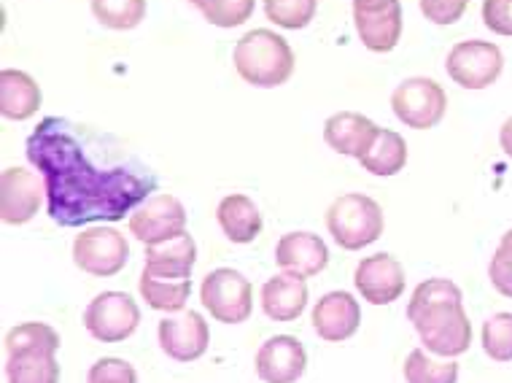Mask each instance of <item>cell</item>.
<instances>
[{
    "instance_id": "1",
    "label": "cell",
    "mask_w": 512,
    "mask_h": 383,
    "mask_svg": "<svg viewBox=\"0 0 512 383\" xmlns=\"http://www.w3.org/2000/svg\"><path fill=\"white\" fill-rule=\"evenodd\" d=\"M25 154L46 187V214L60 227L122 222L159 189V176L122 138L68 116H44Z\"/></svg>"
},
{
    "instance_id": "2",
    "label": "cell",
    "mask_w": 512,
    "mask_h": 383,
    "mask_svg": "<svg viewBox=\"0 0 512 383\" xmlns=\"http://www.w3.org/2000/svg\"><path fill=\"white\" fill-rule=\"evenodd\" d=\"M407 319L429 354L456 359L472 346V324L464 311V294L448 278H426L413 289Z\"/></svg>"
},
{
    "instance_id": "3",
    "label": "cell",
    "mask_w": 512,
    "mask_h": 383,
    "mask_svg": "<svg viewBox=\"0 0 512 383\" xmlns=\"http://www.w3.org/2000/svg\"><path fill=\"white\" fill-rule=\"evenodd\" d=\"M235 71L246 84L259 90H275L292 79L294 52L281 33L267 27H256L243 38H238L232 52Z\"/></svg>"
},
{
    "instance_id": "4",
    "label": "cell",
    "mask_w": 512,
    "mask_h": 383,
    "mask_svg": "<svg viewBox=\"0 0 512 383\" xmlns=\"http://www.w3.org/2000/svg\"><path fill=\"white\" fill-rule=\"evenodd\" d=\"M327 230L345 251L367 249L386 230L383 208L362 192L340 195L327 208Z\"/></svg>"
},
{
    "instance_id": "5",
    "label": "cell",
    "mask_w": 512,
    "mask_h": 383,
    "mask_svg": "<svg viewBox=\"0 0 512 383\" xmlns=\"http://www.w3.org/2000/svg\"><path fill=\"white\" fill-rule=\"evenodd\" d=\"M200 303L221 324H243L254 311V286L240 270L216 268L200 284Z\"/></svg>"
},
{
    "instance_id": "6",
    "label": "cell",
    "mask_w": 512,
    "mask_h": 383,
    "mask_svg": "<svg viewBox=\"0 0 512 383\" xmlns=\"http://www.w3.org/2000/svg\"><path fill=\"white\" fill-rule=\"evenodd\" d=\"M391 111L410 130H432L445 119L448 95L429 76H413L391 92Z\"/></svg>"
},
{
    "instance_id": "7",
    "label": "cell",
    "mask_w": 512,
    "mask_h": 383,
    "mask_svg": "<svg viewBox=\"0 0 512 383\" xmlns=\"http://www.w3.org/2000/svg\"><path fill=\"white\" fill-rule=\"evenodd\" d=\"M445 71L453 79V84H459L461 90H488L491 84L499 81L504 71V54L502 49L491 41H459L448 52L445 60Z\"/></svg>"
},
{
    "instance_id": "8",
    "label": "cell",
    "mask_w": 512,
    "mask_h": 383,
    "mask_svg": "<svg viewBox=\"0 0 512 383\" xmlns=\"http://www.w3.org/2000/svg\"><path fill=\"white\" fill-rule=\"evenodd\" d=\"M130 259V243L114 227H92L73 241V265L87 276L111 278L122 273Z\"/></svg>"
},
{
    "instance_id": "9",
    "label": "cell",
    "mask_w": 512,
    "mask_h": 383,
    "mask_svg": "<svg viewBox=\"0 0 512 383\" xmlns=\"http://www.w3.org/2000/svg\"><path fill=\"white\" fill-rule=\"evenodd\" d=\"M138 324L141 308L124 292H100L84 311V327L100 343H122L133 338Z\"/></svg>"
},
{
    "instance_id": "10",
    "label": "cell",
    "mask_w": 512,
    "mask_h": 383,
    "mask_svg": "<svg viewBox=\"0 0 512 383\" xmlns=\"http://www.w3.org/2000/svg\"><path fill=\"white\" fill-rule=\"evenodd\" d=\"M354 27L370 52L389 54L402 38V3L399 0H351Z\"/></svg>"
},
{
    "instance_id": "11",
    "label": "cell",
    "mask_w": 512,
    "mask_h": 383,
    "mask_svg": "<svg viewBox=\"0 0 512 383\" xmlns=\"http://www.w3.org/2000/svg\"><path fill=\"white\" fill-rule=\"evenodd\" d=\"M130 232L146 246L173 241L186 232V208L176 195L162 192L149 197L146 203L130 216Z\"/></svg>"
},
{
    "instance_id": "12",
    "label": "cell",
    "mask_w": 512,
    "mask_h": 383,
    "mask_svg": "<svg viewBox=\"0 0 512 383\" xmlns=\"http://www.w3.org/2000/svg\"><path fill=\"white\" fill-rule=\"evenodd\" d=\"M46 200L44 179L33 170L6 168L0 173V219L6 224H27Z\"/></svg>"
},
{
    "instance_id": "13",
    "label": "cell",
    "mask_w": 512,
    "mask_h": 383,
    "mask_svg": "<svg viewBox=\"0 0 512 383\" xmlns=\"http://www.w3.org/2000/svg\"><path fill=\"white\" fill-rule=\"evenodd\" d=\"M354 284L370 305H391L405 292V270L397 257L380 251L356 265Z\"/></svg>"
},
{
    "instance_id": "14",
    "label": "cell",
    "mask_w": 512,
    "mask_h": 383,
    "mask_svg": "<svg viewBox=\"0 0 512 383\" xmlns=\"http://www.w3.org/2000/svg\"><path fill=\"white\" fill-rule=\"evenodd\" d=\"M159 348L173 362H197L211 346L208 321L197 311H186L176 319H162L157 327Z\"/></svg>"
},
{
    "instance_id": "15",
    "label": "cell",
    "mask_w": 512,
    "mask_h": 383,
    "mask_svg": "<svg viewBox=\"0 0 512 383\" xmlns=\"http://www.w3.org/2000/svg\"><path fill=\"white\" fill-rule=\"evenodd\" d=\"M254 365L265 383H294L308 370V354L294 335H273L259 346Z\"/></svg>"
},
{
    "instance_id": "16",
    "label": "cell",
    "mask_w": 512,
    "mask_h": 383,
    "mask_svg": "<svg viewBox=\"0 0 512 383\" xmlns=\"http://www.w3.org/2000/svg\"><path fill=\"white\" fill-rule=\"evenodd\" d=\"M313 330L327 343H345L359 332L362 308L351 292H329L313 308Z\"/></svg>"
},
{
    "instance_id": "17",
    "label": "cell",
    "mask_w": 512,
    "mask_h": 383,
    "mask_svg": "<svg viewBox=\"0 0 512 383\" xmlns=\"http://www.w3.org/2000/svg\"><path fill=\"white\" fill-rule=\"evenodd\" d=\"M275 262L283 273L310 278L329 265V249L316 232H286L275 246Z\"/></svg>"
},
{
    "instance_id": "18",
    "label": "cell",
    "mask_w": 512,
    "mask_h": 383,
    "mask_svg": "<svg viewBox=\"0 0 512 383\" xmlns=\"http://www.w3.org/2000/svg\"><path fill=\"white\" fill-rule=\"evenodd\" d=\"M378 130L380 127L372 122L370 116L356 114V111H337L324 122V141L337 154L359 160L370 149Z\"/></svg>"
},
{
    "instance_id": "19",
    "label": "cell",
    "mask_w": 512,
    "mask_h": 383,
    "mask_svg": "<svg viewBox=\"0 0 512 383\" xmlns=\"http://www.w3.org/2000/svg\"><path fill=\"white\" fill-rule=\"evenodd\" d=\"M305 308H308V281L302 276L281 273L262 286V311L267 319L286 324L300 319Z\"/></svg>"
},
{
    "instance_id": "20",
    "label": "cell",
    "mask_w": 512,
    "mask_h": 383,
    "mask_svg": "<svg viewBox=\"0 0 512 383\" xmlns=\"http://www.w3.org/2000/svg\"><path fill=\"white\" fill-rule=\"evenodd\" d=\"M41 108V84L17 68L0 71V114L9 122H27Z\"/></svg>"
},
{
    "instance_id": "21",
    "label": "cell",
    "mask_w": 512,
    "mask_h": 383,
    "mask_svg": "<svg viewBox=\"0 0 512 383\" xmlns=\"http://www.w3.org/2000/svg\"><path fill=\"white\" fill-rule=\"evenodd\" d=\"M57 351L52 346L11 348L6 351V378L9 383H60Z\"/></svg>"
},
{
    "instance_id": "22",
    "label": "cell",
    "mask_w": 512,
    "mask_h": 383,
    "mask_svg": "<svg viewBox=\"0 0 512 383\" xmlns=\"http://www.w3.org/2000/svg\"><path fill=\"white\" fill-rule=\"evenodd\" d=\"M197 262V243L195 238L184 232L173 241L146 246V265L151 276L157 278H192V268Z\"/></svg>"
},
{
    "instance_id": "23",
    "label": "cell",
    "mask_w": 512,
    "mask_h": 383,
    "mask_svg": "<svg viewBox=\"0 0 512 383\" xmlns=\"http://www.w3.org/2000/svg\"><path fill=\"white\" fill-rule=\"evenodd\" d=\"M216 219H219L221 232L227 235V241L246 246L254 243L262 232V214L251 197L246 195H227L216 208Z\"/></svg>"
},
{
    "instance_id": "24",
    "label": "cell",
    "mask_w": 512,
    "mask_h": 383,
    "mask_svg": "<svg viewBox=\"0 0 512 383\" xmlns=\"http://www.w3.org/2000/svg\"><path fill=\"white\" fill-rule=\"evenodd\" d=\"M359 165L372 176H380V179L397 176L399 170L407 165V141L394 130L380 127L375 141L370 143V149L359 157Z\"/></svg>"
},
{
    "instance_id": "25",
    "label": "cell",
    "mask_w": 512,
    "mask_h": 383,
    "mask_svg": "<svg viewBox=\"0 0 512 383\" xmlns=\"http://www.w3.org/2000/svg\"><path fill=\"white\" fill-rule=\"evenodd\" d=\"M143 303L162 313H178L186 308V300L192 294V278H157L149 270H143L141 281Z\"/></svg>"
},
{
    "instance_id": "26",
    "label": "cell",
    "mask_w": 512,
    "mask_h": 383,
    "mask_svg": "<svg viewBox=\"0 0 512 383\" xmlns=\"http://www.w3.org/2000/svg\"><path fill=\"white\" fill-rule=\"evenodd\" d=\"M89 9L103 27L116 30V33H127L146 19L149 3L146 0H89Z\"/></svg>"
},
{
    "instance_id": "27",
    "label": "cell",
    "mask_w": 512,
    "mask_h": 383,
    "mask_svg": "<svg viewBox=\"0 0 512 383\" xmlns=\"http://www.w3.org/2000/svg\"><path fill=\"white\" fill-rule=\"evenodd\" d=\"M407 383H456L459 365L453 359H432L426 348H413L405 359Z\"/></svg>"
},
{
    "instance_id": "28",
    "label": "cell",
    "mask_w": 512,
    "mask_h": 383,
    "mask_svg": "<svg viewBox=\"0 0 512 383\" xmlns=\"http://www.w3.org/2000/svg\"><path fill=\"white\" fill-rule=\"evenodd\" d=\"M186 3H192L208 25L221 30L246 25L256 9V0H186Z\"/></svg>"
},
{
    "instance_id": "29",
    "label": "cell",
    "mask_w": 512,
    "mask_h": 383,
    "mask_svg": "<svg viewBox=\"0 0 512 383\" xmlns=\"http://www.w3.org/2000/svg\"><path fill=\"white\" fill-rule=\"evenodd\" d=\"M316 11L318 0H265V17L281 30H305Z\"/></svg>"
},
{
    "instance_id": "30",
    "label": "cell",
    "mask_w": 512,
    "mask_h": 383,
    "mask_svg": "<svg viewBox=\"0 0 512 383\" xmlns=\"http://www.w3.org/2000/svg\"><path fill=\"white\" fill-rule=\"evenodd\" d=\"M480 343L488 359L494 362H512V313H494L483 324Z\"/></svg>"
},
{
    "instance_id": "31",
    "label": "cell",
    "mask_w": 512,
    "mask_h": 383,
    "mask_svg": "<svg viewBox=\"0 0 512 383\" xmlns=\"http://www.w3.org/2000/svg\"><path fill=\"white\" fill-rule=\"evenodd\" d=\"M488 278L496 292L512 300V227L504 232L502 241L496 246L491 265H488Z\"/></svg>"
},
{
    "instance_id": "32",
    "label": "cell",
    "mask_w": 512,
    "mask_h": 383,
    "mask_svg": "<svg viewBox=\"0 0 512 383\" xmlns=\"http://www.w3.org/2000/svg\"><path fill=\"white\" fill-rule=\"evenodd\" d=\"M87 383H138V373L124 359L103 357L89 367Z\"/></svg>"
},
{
    "instance_id": "33",
    "label": "cell",
    "mask_w": 512,
    "mask_h": 383,
    "mask_svg": "<svg viewBox=\"0 0 512 383\" xmlns=\"http://www.w3.org/2000/svg\"><path fill=\"white\" fill-rule=\"evenodd\" d=\"M418 6L424 19H429L432 25L448 27L456 25L467 14L469 0H418Z\"/></svg>"
},
{
    "instance_id": "34",
    "label": "cell",
    "mask_w": 512,
    "mask_h": 383,
    "mask_svg": "<svg viewBox=\"0 0 512 383\" xmlns=\"http://www.w3.org/2000/svg\"><path fill=\"white\" fill-rule=\"evenodd\" d=\"M483 25L496 36L512 38V0H483Z\"/></svg>"
},
{
    "instance_id": "35",
    "label": "cell",
    "mask_w": 512,
    "mask_h": 383,
    "mask_svg": "<svg viewBox=\"0 0 512 383\" xmlns=\"http://www.w3.org/2000/svg\"><path fill=\"white\" fill-rule=\"evenodd\" d=\"M499 146H502V152L512 160V116L504 119L502 130H499Z\"/></svg>"
}]
</instances>
